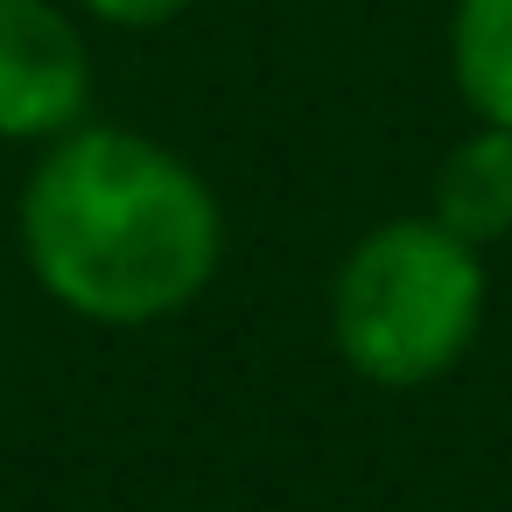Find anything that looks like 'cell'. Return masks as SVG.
Segmentation results:
<instances>
[{"label":"cell","mask_w":512,"mask_h":512,"mask_svg":"<svg viewBox=\"0 0 512 512\" xmlns=\"http://www.w3.org/2000/svg\"><path fill=\"white\" fill-rule=\"evenodd\" d=\"M15 225L36 288L106 330L183 316L225 260V211L211 183L155 134L99 120L43 148Z\"/></svg>","instance_id":"cell-1"},{"label":"cell","mask_w":512,"mask_h":512,"mask_svg":"<svg viewBox=\"0 0 512 512\" xmlns=\"http://www.w3.org/2000/svg\"><path fill=\"white\" fill-rule=\"evenodd\" d=\"M484 253L442 232L435 218L372 225L330 281V344L337 358L386 386H435L456 372L484 330Z\"/></svg>","instance_id":"cell-2"},{"label":"cell","mask_w":512,"mask_h":512,"mask_svg":"<svg viewBox=\"0 0 512 512\" xmlns=\"http://www.w3.org/2000/svg\"><path fill=\"white\" fill-rule=\"evenodd\" d=\"M92 50L57 0H0V141H36L85 127Z\"/></svg>","instance_id":"cell-3"},{"label":"cell","mask_w":512,"mask_h":512,"mask_svg":"<svg viewBox=\"0 0 512 512\" xmlns=\"http://www.w3.org/2000/svg\"><path fill=\"white\" fill-rule=\"evenodd\" d=\"M428 218L477 253L512 239V134L505 127H477L442 155L435 190H428Z\"/></svg>","instance_id":"cell-4"},{"label":"cell","mask_w":512,"mask_h":512,"mask_svg":"<svg viewBox=\"0 0 512 512\" xmlns=\"http://www.w3.org/2000/svg\"><path fill=\"white\" fill-rule=\"evenodd\" d=\"M449 78L477 127L512 134V0H456L449 15Z\"/></svg>","instance_id":"cell-5"},{"label":"cell","mask_w":512,"mask_h":512,"mask_svg":"<svg viewBox=\"0 0 512 512\" xmlns=\"http://www.w3.org/2000/svg\"><path fill=\"white\" fill-rule=\"evenodd\" d=\"M78 8L92 22H106V29H162V22H176L190 8V0H78Z\"/></svg>","instance_id":"cell-6"}]
</instances>
